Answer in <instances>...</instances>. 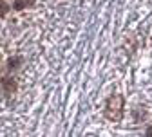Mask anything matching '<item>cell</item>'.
I'll list each match as a JSON object with an SVG mask.
<instances>
[{"mask_svg":"<svg viewBox=\"0 0 152 137\" xmlns=\"http://www.w3.org/2000/svg\"><path fill=\"white\" fill-rule=\"evenodd\" d=\"M121 110H123V97L121 96H112L107 103V117L112 121H118L123 115Z\"/></svg>","mask_w":152,"mask_h":137,"instance_id":"cell-1","label":"cell"},{"mask_svg":"<svg viewBox=\"0 0 152 137\" xmlns=\"http://www.w3.org/2000/svg\"><path fill=\"white\" fill-rule=\"evenodd\" d=\"M6 9H7V6H6V4L0 6V14H6Z\"/></svg>","mask_w":152,"mask_h":137,"instance_id":"cell-5","label":"cell"},{"mask_svg":"<svg viewBox=\"0 0 152 137\" xmlns=\"http://www.w3.org/2000/svg\"><path fill=\"white\" fill-rule=\"evenodd\" d=\"M4 87L7 90H15V80H4Z\"/></svg>","mask_w":152,"mask_h":137,"instance_id":"cell-4","label":"cell"},{"mask_svg":"<svg viewBox=\"0 0 152 137\" xmlns=\"http://www.w3.org/2000/svg\"><path fill=\"white\" fill-rule=\"evenodd\" d=\"M147 135H152V128H148V130H147Z\"/></svg>","mask_w":152,"mask_h":137,"instance_id":"cell-6","label":"cell"},{"mask_svg":"<svg viewBox=\"0 0 152 137\" xmlns=\"http://www.w3.org/2000/svg\"><path fill=\"white\" fill-rule=\"evenodd\" d=\"M20 63H22V58H9V62H7L9 69H16Z\"/></svg>","mask_w":152,"mask_h":137,"instance_id":"cell-2","label":"cell"},{"mask_svg":"<svg viewBox=\"0 0 152 137\" xmlns=\"http://www.w3.org/2000/svg\"><path fill=\"white\" fill-rule=\"evenodd\" d=\"M0 2H2V0H0Z\"/></svg>","mask_w":152,"mask_h":137,"instance_id":"cell-7","label":"cell"},{"mask_svg":"<svg viewBox=\"0 0 152 137\" xmlns=\"http://www.w3.org/2000/svg\"><path fill=\"white\" fill-rule=\"evenodd\" d=\"M13 7H15L16 11H20V9H24V7H26V0H15V4H13Z\"/></svg>","mask_w":152,"mask_h":137,"instance_id":"cell-3","label":"cell"}]
</instances>
